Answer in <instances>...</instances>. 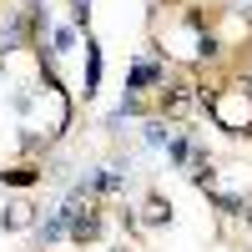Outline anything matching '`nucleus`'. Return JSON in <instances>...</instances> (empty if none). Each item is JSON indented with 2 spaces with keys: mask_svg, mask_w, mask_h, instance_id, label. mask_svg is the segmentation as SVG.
Listing matches in <instances>:
<instances>
[{
  "mask_svg": "<svg viewBox=\"0 0 252 252\" xmlns=\"http://www.w3.org/2000/svg\"><path fill=\"white\" fill-rule=\"evenodd\" d=\"M152 81H161V71L152 66V61H141V66H131V76H126V91H136V86H152Z\"/></svg>",
  "mask_w": 252,
  "mask_h": 252,
  "instance_id": "obj_1",
  "label": "nucleus"
},
{
  "mask_svg": "<svg viewBox=\"0 0 252 252\" xmlns=\"http://www.w3.org/2000/svg\"><path fill=\"white\" fill-rule=\"evenodd\" d=\"M96 81H101V56L91 46V61H86V91H96Z\"/></svg>",
  "mask_w": 252,
  "mask_h": 252,
  "instance_id": "obj_2",
  "label": "nucleus"
},
{
  "mask_svg": "<svg viewBox=\"0 0 252 252\" xmlns=\"http://www.w3.org/2000/svg\"><path fill=\"white\" fill-rule=\"evenodd\" d=\"M26 222H31V207H20V202H15L10 212H5V227H26Z\"/></svg>",
  "mask_w": 252,
  "mask_h": 252,
  "instance_id": "obj_3",
  "label": "nucleus"
},
{
  "mask_svg": "<svg viewBox=\"0 0 252 252\" xmlns=\"http://www.w3.org/2000/svg\"><path fill=\"white\" fill-rule=\"evenodd\" d=\"M71 46H76V31L61 26V31H56V51H71Z\"/></svg>",
  "mask_w": 252,
  "mask_h": 252,
  "instance_id": "obj_4",
  "label": "nucleus"
},
{
  "mask_svg": "<svg viewBox=\"0 0 252 252\" xmlns=\"http://www.w3.org/2000/svg\"><path fill=\"white\" fill-rule=\"evenodd\" d=\"M146 141H152V146H161V141H166V126H157V121H152V126H146Z\"/></svg>",
  "mask_w": 252,
  "mask_h": 252,
  "instance_id": "obj_5",
  "label": "nucleus"
}]
</instances>
